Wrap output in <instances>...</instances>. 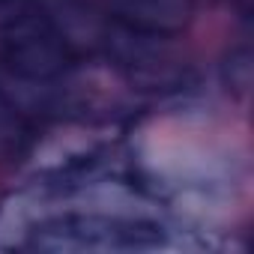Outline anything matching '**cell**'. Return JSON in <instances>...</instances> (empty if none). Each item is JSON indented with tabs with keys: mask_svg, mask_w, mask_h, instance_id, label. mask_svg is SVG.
Wrapping results in <instances>:
<instances>
[{
	"mask_svg": "<svg viewBox=\"0 0 254 254\" xmlns=\"http://www.w3.org/2000/svg\"><path fill=\"white\" fill-rule=\"evenodd\" d=\"M42 9L39 0H0V42Z\"/></svg>",
	"mask_w": 254,
	"mask_h": 254,
	"instance_id": "obj_4",
	"label": "cell"
},
{
	"mask_svg": "<svg viewBox=\"0 0 254 254\" xmlns=\"http://www.w3.org/2000/svg\"><path fill=\"white\" fill-rule=\"evenodd\" d=\"M108 9L117 24L129 30L150 36H177L194 15V0H108Z\"/></svg>",
	"mask_w": 254,
	"mask_h": 254,
	"instance_id": "obj_2",
	"label": "cell"
},
{
	"mask_svg": "<svg viewBox=\"0 0 254 254\" xmlns=\"http://www.w3.org/2000/svg\"><path fill=\"white\" fill-rule=\"evenodd\" d=\"M27 141H30V126H27L21 108L0 87V162L21 156Z\"/></svg>",
	"mask_w": 254,
	"mask_h": 254,
	"instance_id": "obj_3",
	"label": "cell"
},
{
	"mask_svg": "<svg viewBox=\"0 0 254 254\" xmlns=\"http://www.w3.org/2000/svg\"><path fill=\"white\" fill-rule=\"evenodd\" d=\"M165 245V227L150 218H129L111 212H63L36 221L27 230L24 248L48 254L87 251H150Z\"/></svg>",
	"mask_w": 254,
	"mask_h": 254,
	"instance_id": "obj_1",
	"label": "cell"
}]
</instances>
